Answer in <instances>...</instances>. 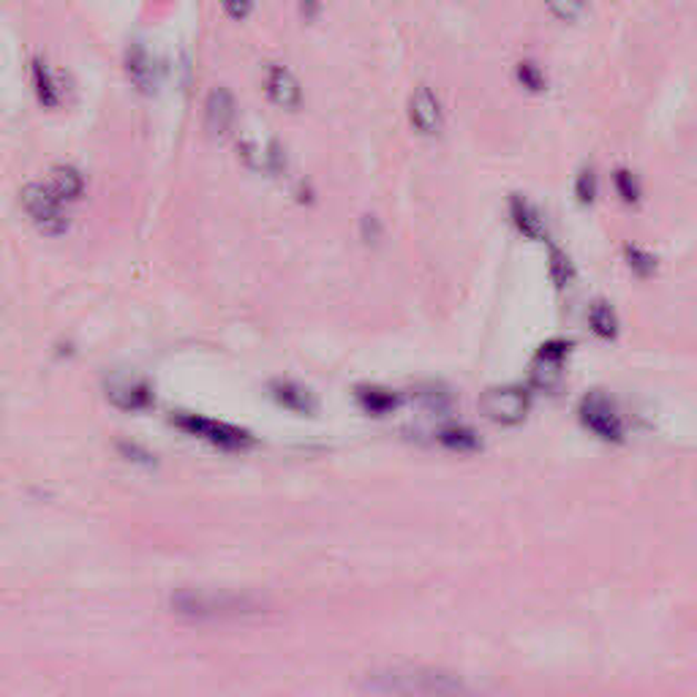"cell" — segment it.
I'll return each mask as SVG.
<instances>
[{
  "label": "cell",
  "mask_w": 697,
  "mask_h": 697,
  "mask_svg": "<svg viewBox=\"0 0 697 697\" xmlns=\"http://www.w3.org/2000/svg\"><path fill=\"white\" fill-rule=\"evenodd\" d=\"M368 689L398 697H464L468 684L449 670L425 668V665H398L382 668L368 676Z\"/></svg>",
  "instance_id": "obj_1"
},
{
  "label": "cell",
  "mask_w": 697,
  "mask_h": 697,
  "mask_svg": "<svg viewBox=\"0 0 697 697\" xmlns=\"http://www.w3.org/2000/svg\"><path fill=\"white\" fill-rule=\"evenodd\" d=\"M172 610L185 618H238L260 613L262 603L249 594L210 592V588H183L172 594Z\"/></svg>",
  "instance_id": "obj_2"
},
{
  "label": "cell",
  "mask_w": 697,
  "mask_h": 697,
  "mask_svg": "<svg viewBox=\"0 0 697 697\" xmlns=\"http://www.w3.org/2000/svg\"><path fill=\"white\" fill-rule=\"evenodd\" d=\"M20 202L36 226L44 234H63L69 230V219L63 213V202L52 194L47 183H28L20 191Z\"/></svg>",
  "instance_id": "obj_3"
},
{
  "label": "cell",
  "mask_w": 697,
  "mask_h": 697,
  "mask_svg": "<svg viewBox=\"0 0 697 697\" xmlns=\"http://www.w3.org/2000/svg\"><path fill=\"white\" fill-rule=\"evenodd\" d=\"M528 404V390L518 387V384H502V387L485 390L483 398H479V408L485 412V417L494 420L498 425H518L526 417Z\"/></svg>",
  "instance_id": "obj_4"
},
{
  "label": "cell",
  "mask_w": 697,
  "mask_h": 697,
  "mask_svg": "<svg viewBox=\"0 0 697 697\" xmlns=\"http://www.w3.org/2000/svg\"><path fill=\"white\" fill-rule=\"evenodd\" d=\"M172 423L178 428L189 431L191 436H200L208 438V442L219 444V447L226 449H240V447H249L251 444V434L243 428H234L230 423H219V420H210L202 417V414H174Z\"/></svg>",
  "instance_id": "obj_5"
},
{
  "label": "cell",
  "mask_w": 697,
  "mask_h": 697,
  "mask_svg": "<svg viewBox=\"0 0 697 697\" xmlns=\"http://www.w3.org/2000/svg\"><path fill=\"white\" fill-rule=\"evenodd\" d=\"M580 420L588 431H594L599 438H608V442H622L624 438V425L622 417L616 414V408L603 393H588L580 401Z\"/></svg>",
  "instance_id": "obj_6"
},
{
  "label": "cell",
  "mask_w": 697,
  "mask_h": 697,
  "mask_svg": "<svg viewBox=\"0 0 697 697\" xmlns=\"http://www.w3.org/2000/svg\"><path fill=\"white\" fill-rule=\"evenodd\" d=\"M107 401L125 412H142V408L153 406V390L145 378L112 376L107 382Z\"/></svg>",
  "instance_id": "obj_7"
},
{
  "label": "cell",
  "mask_w": 697,
  "mask_h": 697,
  "mask_svg": "<svg viewBox=\"0 0 697 697\" xmlns=\"http://www.w3.org/2000/svg\"><path fill=\"white\" fill-rule=\"evenodd\" d=\"M234 118H238V107H234L232 93L224 85H215L204 99V129L213 137L230 134Z\"/></svg>",
  "instance_id": "obj_8"
},
{
  "label": "cell",
  "mask_w": 697,
  "mask_h": 697,
  "mask_svg": "<svg viewBox=\"0 0 697 697\" xmlns=\"http://www.w3.org/2000/svg\"><path fill=\"white\" fill-rule=\"evenodd\" d=\"M408 120L423 134H436L442 129V107H438V99L431 93V88L420 85L408 95Z\"/></svg>",
  "instance_id": "obj_9"
},
{
  "label": "cell",
  "mask_w": 697,
  "mask_h": 697,
  "mask_svg": "<svg viewBox=\"0 0 697 697\" xmlns=\"http://www.w3.org/2000/svg\"><path fill=\"white\" fill-rule=\"evenodd\" d=\"M267 95L275 104L284 107V110H297L300 101H303V90H300L297 77L279 63H273L267 69Z\"/></svg>",
  "instance_id": "obj_10"
},
{
  "label": "cell",
  "mask_w": 697,
  "mask_h": 697,
  "mask_svg": "<svg viewBox=\"0 0 697 697\" xmlns=\"http://www.w3.org/2000/svg\"><path fill=\"white\" fill-rule=\"evenodd\" d=\"M509 215H513V224L532 240H545L548 238V230H545V221L539 215V210L534 208L526 196L513 194L509 196Z\"/></svg>",
  "instance_id": "obj_11"
},
{
  "label": "cell",
  "mask_w": 697,
  "mask_h": 697,
  "mask_svg": "<svg viewBox=\"0 0 697 697\" xmlns=\"http://www.w3.org/2000/svg\"><path fill=\"white\" fill-rule=\"evenodd\" d=\"M47 185H50L52 194H55L60 202L80 200L82 191H85V180H82L80 170H74V166H71V164H55V166H52L50 178H47Z\"/></svg>",
  "instance_id": "obj_12"
},
{
  "label": "cell",
  "mask_w": 697,
  "mask_h": 697,
  "mask_svg": "<svg viewBox=\"0 0 697 697\" xmlns=\"http://www.w3.org/2000/svg\"><path fill=\"white\" fill-rule=\"evenodd\" d=\"M125 71H129L131 82H134L137 88L145 90V93H150L155 85V65H153V58H150V52L145 50V47L140 44V41H134V44L125 50Z\"/></svg>",
  "instance_id": "obj_13"
},
{
  "label": "cell",
  "mask_w": 697,
  "mask_h": 697,
  "mask_svg": "<svg viewBox=\"0 0 697 697\" xmlns=\"http://www.w3.org/2000/svg\"><path fill=\"white\" fill-rule=\"evenodd\" d=\"M273 395H275V401H279V404H284L286 408H294V412L311 414L316 408L314 395L294 382H281V378L279 382H273Z\"/></svg>",
  "instance_id": "obj_14"
},
{
  "label": "cell",
  "mask_w": 697,
  "mask_h": 697,
  "mask_svg": "<svg viewBox=\"0 0 697 697\" xmlns=\"http://www.w3.org/2000/svg\"><path fill=\"white\" fill-rule=\"evenodd\" d=\"M588 324H592V330L599 335V339H616L618 316H616V311L605 303V300L592 303V309H588Z\"/></svg>",
  "instance_id": "obj_15"
},
{
  "label": "cell",
  "mask_w": 697,
  "mask_h": 697,
  "mask_svg": "<svg viewBox=\"0 0 697 697\" xmlns=\"http://www.w3.org/2000/svg\"><path fill=\"white\" fill-rule=\"evenodd\" d=\"M357 401L365 412L387 414L390 408H395V404H398V395L390 393V390L384 387H368V384H365V387H357Z\"/></svg>",
  "instance_id": "obj_16"
},
{
  "label": "cell",
  "mask_w": 697,
  "mask_h": 697,
  "mask_svg": "<svg viewBox=\"0 0 697 697\" xmlns=\"http://www.w3.org/2000/svg\"><path fill=\"white\" fill-rule=\"evenodd\" d=\"M438 442L449 449H458V453H472V449L479 447V438L472 428L466 425H444L438 431Z\"/></svg>",
  "instance_id": "obj_17"
},
{
  "label": "cell",
  "mask_w": 697,
  "mask_h": 697,
  "mask_svg": "<svg viewBox=\"0 0 697 697\" xmlns=\"http://www.w3.org/2000/svg\"><path fill=\"white\" fill-rule=\"evenodd\" d=\"M33 85H36V95H39L41 104L58 107V101H60L58 85H55V80H52L50 69H47V63L41 58L33 60Z\"/></svg>",
  "instance_id": "obj_18"
},
{
  "label": "cell",
  "mask_w": 697,
  "mask_h": 697,
  "mask_svg": "<svg viewBox=\"0 0 697 697\" xmlns=\"http://www.w3.org/2000/svg\"><path fill=\"white\" fill-rule=\"evenodd\" d=\"M558 378H562V360H550L537 354V360L532 365V382L539 390H553L558 384Z\"/></svg>",
  "instance_id": "obj_19"
},
{
  "label": "cell",
  "mask_w": 697,
  "mask_h": 697,
  "mask_svg": "<svg viewBox=\"0 0 697 697\" xmlns=\"http://www.w3.org/2000/svg\"><path fill=\"white\" fill-rule=\"evenodd\" d=\"M573 262H569V256L564 254V251H558V249H553L550 251V279H553V284L558 286V290H564V286L569 284V281H573Z\"/></svg>",
  "instance_id": "obj_20"
},
{
  "label": "cell",
  "mask_w": 697,
  "mask_h": 697,
  "mask_svg": "<svg viewBox=\"0 0 697 697\" xmlns=\"http://www.w3.org/2000/svg\"><path fill=\"white\" fill-rule=\"evenodd\" d=\"M627 260H629V267L640 275H651L654 270H657V260H654L648 251L638 249V245H627Z\"/></svg>",
  "instance_id": "obj_21"
},
{
  "label": "cell",
  "mask_w": 697,
  "mask_h": 697,
  "mask_svg": "<svg viewBox=\"0 0 697 697\" xmlns=\"http://www.w3.org/2000/svg\"><path fill=\"white\" fill-rule=\"evenodd\" d=\"M575 194H578L580 202H592L594 194H597V174H594L592 166H583L578 172V180H575Z\"/></svg>",
  "instance_id": "obj_22"
},
{
  "label": "cell",
  "mask_w": 697,
  "mask_h": 697,
  "mask_svg": "<svg viewBox=\"0 0 697 697\" xmlns=\"http://www.w3.org/2000/svg\"><path fill=\"white\" fill-rule=\"evenodd\" d=\"M518 80L528 90H539V88L545 85L543 71H539V65L532 63V60H523V63H518Z\"/></svg>",
  "instance_id": "obj_23"
},
{
  "label": "cell",
  "mask_w": 697,
  "mask_h": 697,
  "mask_svg": "<svg viewBox=\"0 0 697 697\" xmlns=\"http://www.w3.org/2000/svg\"><path fill=\"white\" fill-rule=\"evenodd\" d=\"M616 189H618V194H622L627 202H638L640 189H638V180H635L633 172L616 170Z\"/></svg>",
  "instance_id": "obj_24"
},
{
  "label": "cell",
  "mask_w": 697,
  "mask_h": 697,
  "mask_svg": "<svg viewBox=\"0 0 697 697\" xmlns=\"http://www.w3.org/2000/svg\"><path fill=\"white\" fill-rule=\"evenodd\" d=\"M420 398H423L431 408H444V406L449 404V393H444V390L438 387V384H428V387H425L423 393H420Z\"/></svg>",
  "instance_id": "obj_25"
},
{
  "label": "cell",
  "mask_w": 697,
  "mask_h": 697,
  "mask_svg": "<svg viewBox=\"0 0 697 697\" xmlns=\"http://www.w3.org/2000/svg\"><path fill=\"white\" fill-rule=\"evenodd\" d=\"M569 352V341L564 339H553V341H545L543 346H539V354L543 357H550V360H564Z\"/></svg>",
  "instance_id": "obj_26"
},
{
  "label": "cell",
  "mask_w": 697,
  "mask_h": 697,
  "mask_svg": "<svg viewBox=\"0 0 697 697\" xmlns=\"http://www.w3.org/2000/svg\"><path fill=\"white\" fill-rule=\"evenodd\" d=\"M548 11L550 14L562 17V20H575V17L583 14V6L580 3H550Z\"/></svg>",
  "instance_id": "obj_27"
},
{
  "label": "cell",
  "mask_w": 697,
  "mask_h": 697,
  "mask_svg": "<svg viewBox=\"0 0 697 697\" xmlns=\"http://www.w3.org/2000/svg\"><path fill=\"white\" fill-rule=\"evenodd\" d=\"M249 11H251L249 3H230L226 6V14H232V17H245Z\"/></svg>",
  "instance_id": "obj_28"
}]
</instances>
